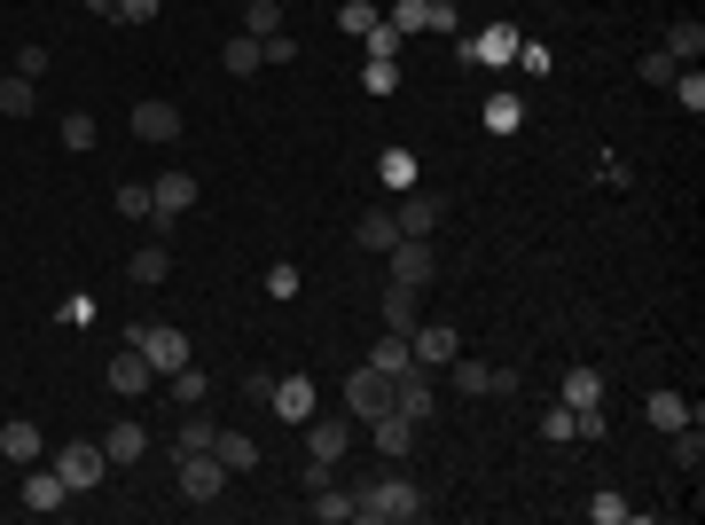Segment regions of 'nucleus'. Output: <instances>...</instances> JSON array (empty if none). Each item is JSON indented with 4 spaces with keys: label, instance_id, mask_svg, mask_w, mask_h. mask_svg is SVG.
Wrapping results in <instances>:
<instances>
[{
    "label": "nucleus",
    "instance_id": "f704fd0d",
    "mask_svg": "<svg viewBox=\"0 0 705 525\" xmlns=\"http://www.w3.org/2000/svg\"><path fill=\"white\" fill-rule=\"evenodd\" d=\"M243 17H251V40H275L283 32V0H243Z\"/></svg>",
    "mask_w": 705,
    "mask_h": 525
},
{
    "label": "nucleus",
    "instance_id": "cd10ccee",
    "mask_svg": "<svg viewBox=\"0 0 705 525\" xmlns=\"http://www.w3.org/2000/svg\"><path fill=\"white\" fill-rule=\"evenodd\" d=\"M643 416H651V431H682V423H690V400H682V392H651Z\"/></svg>",
    "mask_w": 705,
    "mask_h": 525
},
{
    "label": "nucleus",
    "instance_id": "412c9836",
    "mask_svg": "<svg viewBox=\"0 0 705 525\" xmlns=\"http://www.w3.org/2000/svg\"><path fill=\"white\" fill-rule=\"evenodd\" d=\"M212 455L228 463V479L235 471H259V440H243V431H212Z\"/></svg>",
    "mask_w": 705,
    "mask_h": 525
},
{
    "label": "nucleus",
    "instance_id": "864d4df0",
    "mask_svg": "<svg viewBox=\"0 0 705 525\" xmlns=\"http://www.w3.org/2000/svg\"><path fill=\"white\" fill-rule=\"evenodd\" d=\"M439 9H455V0H439Z\"/></svg>",
    "mask_w": 705,
    "mask_h": 525
},
{
    "label": "nucleus",
    "instance_id": "ea45409f",
    "mask_svg": "<svg viewBox=\"0 0 705 525\" xmlns=\"http://www.w3.org/2000/svg\"><path fill=\"white\" fill-rule=\"evenodd\" d=\"M118 220H141V228H149V220H157L149 189H134V181H126V189H118Z\"/></svg>",
    "mask_w": 705,
    "mask_h": 525
},
{
    "label": "nucleus",
    "instance_id": "a878e982",
    "mask_svg": "<svg viewBox=\"0 0 705 525\" xmlns=\"http://www.w3.org/2000/svg\"><path fill=\"white\" fill-rule=\"evenodd\" d=\"M448 377H455V392H471V400H486V392H494V361L455 354V361H448Z\"/></svg>",
    "mask_w": 705,
    "mask_h": 525
},
{
    "label": "nucleus",
    "instance_id": "4be33fe9",
    "mask_svg": "<svg viewBox=\"0 0 705 525\" xmlns=\"http://www.w3.org/2000/svg\"><path fill=\"white\" fill-rule=\"evenodd\" d=\"M32 111H40V78L9 71V78H0V118H32Z\"/></svg>",
    "mask_w": 705,
    "mask_h": 525
},
{
    "label": "nucleus",
    "instance_id": "c03bdc74",
    "mask_svg": "<svg viewBox=\"0 0 705 525\" xmlns=\"http://www.w3.org/2000/svg\"><path fill=\"white\" fill-rule=\"evenodd\" d=\"M48 63H55V55H48V48H40V40H24V48H17V63H9V71H17V78H40V71H48Z\"/></svg>",
    "mask_w": 705,
    "mask_h": 525
},
{
    "label": "nucleus",
    "instance_id": "c9c22d12",
    "mask_svg": "<svg viewBox=\"0 0 705 525\" xmlns=\"http://www.w3.org/2000/svg\"><path fill=\"white\" fill-rule=\"evenodd\" d=\"M314 517H322V525H345V517H352V494H345V486H314Z\"/></svg>",
    "mask_w": 705,
    "mask_h": 525
},
{
    "label": "nucleus",
    "instance_id": "9b49d317",
    "mask_svg": "<svg viewBox=\"0 0 705 525\" xmlns=\"http://www.w3.org/2000/svg\"><path fill=\"white\" fill-rule=\"evenodd\" d=\"M352 448V416H306V455L314 463H337Z\"/></svg>",
    "mask_w": 705,
    "mask_h": 525
},
{
    "label": "nucleus",
    "instance_id": "f8f14e48",
    "mask_svg": "<svg viewBox=\"0 0 705 525\" xmlns=\"http://www.w3.org/2000/svg\"><path fill=\"white\" fill-rule=\"evenodd\" d=\"M165 275H172V243H165V235H149L141 251H126V283H141V291H157Z\"/></svg>",
    "mask_w": 705,
    "mask_h": 525
},
{
    "label": "nucleus",
    "instance_id": "0eeeda50",
    "mask_svg": "<svg viewBox=\"0 0 705 525\" xmlns=\"http://www.w3.org/2000/svg\"><path fill=\"white\" fill-rule=\"evenodd\" d=\"M149 204H157L149 235H172V220H181V212L197 204V181H189V172H165V181H149Z\"/></svg>",
    "mask_w": 705,
    "mask_h": 525
},
{
    "label": "nucleus",
    "instance_id": "ddd939ff",
    "mask_svg": "<svg viewBox=\"0 0 705 525\" xmlns=\"http://www.w3.org/2000/svg\"><path fill=\"white\" fill-rule=\"evenodd\" d=\"M40 448H48V440H40V423H32V416H9V423H0V455H9V463H24V471H32V463H40Z\"/></svg>",
    "mask_w": 705,
    "mask_h": 525
},
{
    "label": "nucleus",
    "instance_id": "37998d69",
    "mask_svg": "<svg viewBox=\"0 0 705 525\" xmlns=\"http://www.w3.org/2000/svg\"><path fill=\"white\" fill-rule=\"evenodd\" d=\"M369 63H400V32L377 17V32H369Z\"/></svg>",
    "mask_w": 705,
    "mask_h": 525
},
{
    "label": "nucleus",
    "instance_id": "6e6552de",
    "mask_svg": "<svg viewBox=\"0 0 705 525\" xmlns=\"http://www.w3.org/2000/svg\"><path fill=\"white\" fill-rule=\"evenodd\" d=\"M385 24H392L400 40H415V32H455V9H439V0H392Z\"/></svg>",
    "mask_w": 705,
    "mask_h": 525
},
{
    "label": "nucleus",
    "instance_id": "aec40b11",
    "mask_svg": "<svg viewBox=\"0 0 705 525\" xmlns=\"http://www.w3.org/2000/svg\"><path fill=\"white\" fill-rule=\"evenodd\" d=\"M103 455H111V463H141V455H149V431H141L134 416L111 423V431H103Z\"/></svg>",
    "mask_w": 705,
    "mask_h": 525
},
{
    "label": "nucleus",
    "instance_id": "a18cd8bd",
    "mask_svg": "<svg viewBox=\"0 0 705 525\" xmlns=\"http://www.w3.org/2000/svg\"><path fill=\"white\" fill-rule=\"evenodd\" d=\"M63 149H95V118H86V111L63 118Z\"/></svg>",
    "mask_w": 705,
    "mask_h": 525
},
{
    "label": "nucleus",
    "instance_id": "603ef678",
    "mask_svg": "<svg viewBox=\"0 0 705 525\" xmlns=\"http://www.w3.org/2000/svg\"><path fill=\"white\" fill-rule=\"evenodd\" d=\"M86 17H118V0H86Z\"/></svg>",
    "mask_w": 705,
    "mask_h": 525
},
{
    "label": "nucleus",
    "instance_id": "5701e85b",
    "mask_svg": "<svg viewBox=\"0 0 705 525\" xmlns=\"http://www.w3.org/2000/svg\"><path fill=\"white\" fill-rule=\"evenodd\" d=\"M666 55H674V63H697V55H705V24H697V17H674V24H666Z\"/></svg>",
    "mask_w": 705,
    "mask_h": 525
},
{
    "label": "nucleus",
    "instance_id": "7ed1b4c3",
    "mask_svg": "<svg viewBox=\"0 0 705 525\" xmlns=\"http://www.w3.org/2000/svg\"><path fill=\"white\" fill-rule=\"evenodd\" d=\"M126 345H141V354H149V369H157V377H172V369H189V337H181V329H165V322H141V329H126Z\"/></svg>",
    "mask_w": 705,
    "mask_h": 525
},
{
    "label": "nucleus",
    "instance_id": "58836bf2",
    "mask_svg": "<svg viewBox=\"0 0 705 525\" xmlns=\"http://www.w3.org/2000/svg\"><path fill=\"white\" fill-rule=\"evenodd\" d=\"M674 71H682V63H674V55H666V48H651V55H643V63H635V78H643V86H666V78H674Z\"/></svg>",
    "mask_w": 705,
    "mask_h": 525
},
{
    "label": "nucleus",
    "instance_id": "09e8293b",
    "mask_svg": "<svg viewBox=\"0 0 705 525\" xmlns=\"http://www.w3.org/2000/svg\"><path fill=\"white\" fill-rule=\"evenodd\" d=\"M588 517H596V525H620V517H628V502H620V494H596V502H588Z\"/></svg>",
    "mask_w": 705,
    "mask_h": 525
},
{
    "label": "nucleus",
    "instance_id": "423d86ee",
    "mask_svg": "<svg viewBox=\"0 0 705 525\" xmlns=\"http://www.w3.org/2000/svg\"><path fill=\"white\" fill-rule=\"evenodd\" d=\"M385 259H392V283H408V291H431V275H439V259H431V235H400Z\"/></svg>",
    "mask_w": 705,
    "mask_h": 525
},
{
    "label": "nucleus",
    "instance_id": "72a5a7b5",
    "mask_svg": "<svg viewBox=\"0 0 705 525\" xmlns=\"http://www.w3.org/2000/svg\"><path fill=\"white\" fill-rule=\"evenodd\" d=\"M666 86H674V103H682V111H690V118H697V111H705V71H697V63H690V71H674V78H666Z\"/></svg>",
    "mask_w": 705,
    "mask_h": 525
},
{
    "label": "nucleus",
    "instance_id": "2eb2a0df",
    "mask_svg": "<svg viewBox=\"0 0 705 525\" xmlns=\"http://www.w3.org/2000/svg\"><path fill=\"white\" fill-rule=\"evenodd\" d=\"M392 408H400L408 423H431V408H439V392H431V385H423L415 369H400V377H392Z\"/></svg>",
    "mask_w": 705,
    "mask_h": 525
},
{
    "label": "nucleus",
    "instance_id": "c756f323",
    "mask_svg": "<svg viewBox=\"0 0 705 525\" xmlns=\"http://www.w3.org/2000/svg\"><path fill=\"white\" fill-rule=\"evenodd\" d=\"M369 369H385V377L415 369V354H408V337H400V329H385V337H377V354H369Z\"/></svg>",
    "mask_w": 705,
    "mask_h": 525
},
{
    "label": "nucleus",
    "instance_id": "20e7f679",
    "mask_svg": "<svg viewBox=\"0 0 705 525\" xmlns=\"http://www.w3.org/2000/svg\"><path fill=\"white\" fill-rule=\"evenodd\" d=\"M385 408H392V377L361 361V369L345 377V416H352V423H369V416H385Z\"/></svg>",
    "mask_w": 705,
    "mask_h": 525
},
{
    "label": "nucleus",
    "instance_id": "4468645a",
    "mask_svg": "<svg viewBox=\"0 0 705 525\" xmlns=\"http://www.w3.org/2000/svg\"><path fill=\"white\" fill-rule=\"evenodd\" d=\"M267 408H275L283 423H306V416H314V377H275Z\"/></svg>",
    "mask_w": 705,
    "mask_h": 525
},
{
    "label": "nucleus",
    "instance_id": "bb28decb",
    "mask_svg": "<svg viewBox=\"0 0 705 525\" xmlns=\"http://www.w3.org/2000/svg\"><path fill=\"white\" fill-rule=\"evenodd\" d=\"M220 63H228V71H235V78H251V71H267V48H259V40H251V32H235V40H228V48H220Z\"/></svg>",
    "mask_w": 705,
    "mask_h": 525
},
{
    "label": "nucleus",
    "instance_id": "a211bd4d",
    "mask_svg": "<svg viewBox=\"0 0 705 525\" xmlns=\"http://www.w3.org/2000/svg\"><path fill=\"white\" fill-rule=\"evenodd\" d=\"M369 423H377V455H392V463L415 448V431H423V423H408L400 408H385V416H369Z\"/></svg>",
    "mask_w": 705,
    "mask_h": 525
},
{
    "label": "nucleus",
    "instance_id": "3c124183",
    "mask_svg": "<svg viewBox=\"0 0 705 525\" xmlns=\"http://www.w3.org/2000/svg\"><path fill=\"white\" fill-rule=\"evenodd\" d=\"M157 9H165V0H118V24H149Z\"/></svg>",
    "mask_w": 705,
    "mask_h": 525
},
{
    "label": "nucleus",
    "instance_id": "7c9ffc66",
    "mask_svg": "<svg viewBox=\"0 0 705 525\" xmlns=\"http://www.w3.org/2000/svg\"><path fill=\"white\" fill-rule=\"evenodd\" d=\"M352 235H361V251H392V243H400V220H392V212H361V228H352Z\"/></svg>",
    "mask_w": 705,
    "mask_h": 525
},
{
    "label": "nucleus",
    "instance_id": "f257e3e1",
    "mask_svg": "<svg viewBox=\"0 0 705 525\" xmlns=\"http://www.w3.org/2000/svg\"><path fill=\"white\" fill-rule=\"evenodd\" d=\"M352 517L361 525H415L423 494H415V479H369L361 494H352Z\"/></svg>",
    "mask_w": 705,
    "mask_h": 525
},
{
    "label": "nucleus",
    "instance_id": "473e14b6",
    "mask_svg": "<svg viewBox=\"0 0 705 525\" xmlns=\"http://www.w3.org/2000/svg\"><path fill=\"white\" fill-rule=\"evenodd\" d=\"M541 440H549L557 455H565V448H580V431H572V408H565V400H557V408L541 416Z\"/></svg>",
    "mask_w": 705,
    "mask_h": 525
},
{
    "label": "nucleus",
    "instance_id": "de8ad7c7",
    "mask_svg": "<svg viewBox=\"0 0 705 525\" xmlns=\"http://www.w3.org/2000/svg\"><path fill=\"white\" fill-rule=\"evenodd\" d=\"M361 86H369V95H392V86H400V63H361Z\"/></svg>",
    "mask_w": 705,
    "mask_h": 525
},
{
    "label": "nucleus",
    "instance_id": "4c0bfd02",
    "mask_svg": "<svg viewBox=\"0 0 705 525\" xmlns=\"http://www.w3.org/2000/svg\"><path fill=\"white\" fill-rule=\"evenodd\" d=\"M337 24H345L352 40H369V32H377V0H345V9H337Z\"/></svg>",
    "mask_w": 705,
    "mask_h": 525
},
{
    "label": "nucleus",
    "instance_id": "49530a36",
    "mask_svg": "<svg viewBox=\"0 0 705 525\" xmlns=\"http://www.w3.org/2000/svg\"><path fill=\"white\" fill-rule=\"evenodd\" d=\"M385 181H392V189H415V157H408V149H385Z\"/></svg>",
    "mask_w": 705,
    "mask_h": 525
},
{
    "label": "nucleus",
    "instance_id": "9d476101",
    "mask_svg": "<svg viewBox=\"0 0 705 525\" xmlns=\"http://www.w3.org/2000/svg\"><path fill=\"white\" fill-rule=\"evenodd\" d=\"M118 400H141L149 385H157V369H149V354H141V345H118V354H111V377H103Z\"/></svg>",
    "mask_w": 705,
    "mask_h": 525
},
{
    "label": "nucleus",
    "instance_id": "39448f33",
    "mask_svg": "<svg viewBox=\"0 0 705 525\" xmlns=\"http://www.w3.org/2000/svg\"><path fill=\"white\" fill-rule=\"evenodd\" d=\"M181 494L189 502H220L228 494V463L212 448H181Z\"/></svg>",
    "mask_w": 705,
    "mask_h": 525
},
{
    "label": "nucleus",
    "instance_id": "1a4fd4ad",
    "mask_svg": "<svg viewBox=\"0 0 705 525\" xmlns=\"http://www.w3.org/2000/svg\"><path fill=\"white\" fill-rule=\"evenodd\" d=\"M408 354H415V369H448V361L463 354V337H455L448 322H415V329H408Z\"/></svg>",
    "mask_w": 705,
    "mask_h": 525
},
{
    "label": "nucleus",
    "instance_id": "f3484780",
    "mask_svg": "<svg viewBox=\"0 0 705 525\" xmlns=\"http://www.w3.org/2000/svg\"><path fill=\"white\" fill-rule=\"evenodd\" d=\"M463 55H471V63H494V71H502V63H517V32H509V24H486L478 40H463Z\"/></svg>",
    "mask_w": 705,
    "mask_h": 525
},
{
    "label": "nucleus",
    "instance_id": "79ce46f5",
    "mask_svg": "<svg viewBox=\"0 0 705 525\" xmlns=\"http://www.w3.org/2000/svg\"><path fill=\"white\" fill-rule=\"evenodd\" d=\"M212 431H220L212 416H197V408H181V448H212Z\"/></svg>",
    "mask_w": 705,
    "mask_h": 525
},
{
    "label": "nucleus",
    "instance_id": "dca6fc26",
    "mask_svg": "<svg viewBox=\"0 0 705 525\" xmlns=\"http://www.w3.org/2000/svg\"><path fill=\"white\" fill-rule=\"evenodd\" d=\"M134 134L141 141H172V134H181V111H172L165 95H149V103H134Z\"/></svg>",
    "mask_w": 705,
    "mask_h": 525
},
{
    "label": "nucleus",
    "instance_id": "393cba45",
    "mask_svg": "<svg viewBox=\"0 0 705 525\" xmlns=\"http://www.w3.org/2000/svg\"><path fill=\"white\" fill-rule=\"evenodd\" d=\"M392 220H400V235H431V228H439V197H423V189H415V197H400V212H392Z\"/></svg>",
    "mask_w": 705,
    "mask_h": 525
},
{
    "label": "nucleus",
    "instance_id": "2f4dec72",
    "mask_svg": "<svg viewBox=\"0 0 705 525\" xmlns=\"http://www.w3.org/2000/svg\"><path fill=\"white\" fill-rule=\"evenodd\" d=\"M565 408H603V377L596 369H565Z\"/></svg>",
    "mask_w": 705,
    "mask_h": 525
},
{
    "label": "nucleus",
    "instance_id": "e433bc0d",
    "mask_svg": "<svg viewBox=\"0 0 705 525\" xmlns=\"http://www.w3.org/2000/svg\"><path fill=\"white\" fill-rule=\"evenodd\" d=\"M165 385H172V400H181V408H204V392H212V377H197V369H172Z\"/></svg>",
    "mask_w": 705,
    "mask_h": 525
},
{
    "label": "nucleus",
    "instance_id": "6ab92c4d",
    "mask_svg": "<svg viewBox=\"0 0 705 525\" xmlns=\"http://www.w3.org/2000/svg\"><path fill=\"white\" fill-rule=\"evenodd\" d=\"M415 298H423V291H408V283H392V291H385V306H377V322H385V329H400V337H408V329H415V322H423V306H415Z\"/></svg>",
    "mask_w": 705,
    "mask_h": 525
},
{
    "label": "nucleus",
    "instance_id": "c85d7f7f",
    "mask_svg": "<svg viewBox=\"0 0 705 525\" xmlns=\"http://www.w3.org/2000/svg\"><path fill=\"white\" fill-rule=\"evenodd\" d=\"M63 494H71V486H63L55 471H32V479H24V510H40V517L63 510Z\"/></svg>",
    "mask_w": 705,
    "mask_h": 525
},
{
    "label": "nucleus",
    "instance_id": "f03ea898",
    "mask_svg": "<svg viewBox=\"0 0 705 525\" xmlns=\"http://www.w3.org/2000/svg\"><path fill=\"white\" fill-rule=\"evenodd\" d=\"M48 471H55L71 494H86V486H103V479H111V455H103V440H63Z\"/></svg>",
    "mask_w": 705,
    "mask_h": 525
},
{
    "label": "nucleus",
    "instance_id": "a19ab883",
    "mask_svg": "<svg viewBox=\"0 0 705 525\" xmlns=\"http://www.w3.org/2000/svg\"><path fill=\"white\" fill-rule=\"evenodd\" d=\"M517 71H534V78H549V71H557V55H549L541 40H517Z\"/></svg>",
    "mask_w": 705,
    "mask_h": 525
},
{
    "label": "nucleus",
    "instance_id": "8fccbe9b",
    "mask_svg": "<svg viewBox=\"0 0 705 525\" xmlns=\"http://www.w3.org/2000/svg\"><path fill=\"white\" fill-rule=\"evenodd\" d=\"M267 291H275V298H298V267H291V259H283V267H267Z\"/></svg>",
    "mask_w": 705,
    "mask_h": 525
},
{
    "label": "nucleus",
    "instance_id": "b1692460",
    "mask_svg": "<svg viewBox=\"0 0 705 525\" xmlns=\"http://www.w3.org/2000/svg\"><path fill=\"white\" fill-rule=\"evenodd\" d=\"M478 126H486V134H502V141H509V134H517V126H525V103H517V95H486V111H478Z\"/></svg>",
    "mask_w": 705,
    "mask_h": 525
}]
</instances>
